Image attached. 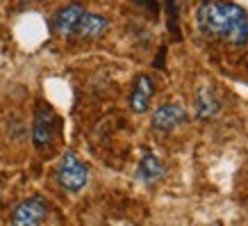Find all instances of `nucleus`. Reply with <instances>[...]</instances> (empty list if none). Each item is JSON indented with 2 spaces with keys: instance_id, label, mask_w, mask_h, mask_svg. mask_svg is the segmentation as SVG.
Returning <instances> with one entry per match:
<instances>
[{
  "instance_id": "1",
  "label": "nucleus",
  "mask_w": 248,
  "mask_h": 226,
  "mask_svg": "<svg viewBox=\"0 0 248 226\" xmlns=\"http://www.w3.org/2000/svg\"><path fill=\"white\" fill-rule=\"evenodd\" d=\"M196 28L210 39L244 46L248 41V12L230 0H203L196 7Z\"/></svg>"
},
{
  "instance_id": "2",
  "label": "nucleus",
  "mask_w": 248,
  "mask_h": 226,
  "mask_svg": "<svg viewBox=\"0 0 248 226\" xmlns=\"http://www.w3.org/2000/svg\"><path fill=\"white\" fill-rule=\"evenodd\" d=\"M57 133H60L57 114L53 112L50 105L39 103L37 110H34V119H32V142H34V149L41 151V153H48L53 149L55 139H57Z\"/></svg>"
},
{
  "instance_id": "3",
  "label": "nucleus",
  "mask_w": 248,
  "mask_h": 226,
  "mask_svg": "<svg viewBox=\"0 0 248 226\" xmlns=\"http://www.w3.org/2000/svg\"><path fill=\"white\" fill-rule=\"evenodd\" d=\"M57 183L62 190H66L71 194H78L80 190L87 188L89 183V169L76 153H64L57 165Z\"/></svg>"
},
{
  "instance_id": "4",
  "label": "nucleus",
  "mask_w": 248,
  "mask_h": 226,
  "mask_svg": "<svg viewBox=\"0 0 248 226\" xmlns=\"http://www.w3.org/2000/svg\"><path fill=\"white\" fill-rule=\"evenodd\" d=\"M46 215H48V204L41 196H30L14 206L9 222L12 226H41Z\"/></svg>"
},
{
  "instance_id": "5",
  "label": "nucleus",
  "mask_w": 248,
  "mask_h": 226,
  "mask_svg": "<svg viewBox=\"0 0 248 226\" xmlns=\"http://www.w3.org/2000/svg\"><path fill=\"white\" fill-rule=\"evenodd\" d=\"M187 117H189L187 110L180 103H164V105H159L153 112L151 123H153V128L159 130V133H171L178 126H182L187 121Z\"/></svg>"
},
{
  "instance_id": "6",
  "label": "nucleus",
  "mask_w": 248,
  "mask_h": 226,
  "mask_svg": "<svg viewBox=\"0 0 248 226\" xmlns=\"http://www.w3.org/2000/svg\"><path fill=\"white\" fill-rule=\"evenodd\" d=\"M84 14V7L78 5V2H71V5H64L62 9H57L53 16V32L60 35V37H71L76 35V28L80 18Z\"/></svg>"
},
{
  "instance_id": "7",
  "label": "nucleus",
  "mask_w": 248,
  "mask_h": 226,
  "mask_svg": "<svg viewBox=\"0 0 248 226\" xmlns=\"http://www.w3.org/2000/svg\"><path fill=\"white\" fill-rule=\"evenodd\" d=\"M155 94V85H153L151 75H137L135 80V87H132V94H130V110L137 114H143L148 112V107H151V98Z\"/></svg>"
},
{
  "instance_id": "8",
  "label": "nucleus",
  "mask_w": 248,
  "mask_h": 226,
  "mask_svg": "<svg viewBox=\"0 0 248 226\" xmlns=\"http://www.w3.org/2000/svg\"><path fill=\"white\" fill-rule=\"evenodd\" d=\"M107 28H109V18H107V16L96 14V12H84L80 23H78V28H76V35L80 39L91 41V39L103 37L107 32Z\"/></svg>"
},
{
  "instance_id": "9",
  "label": "nucleus",
  "mask_w": 248,
  "mask_h": 226,
  "mask_svg": "<svg viewBox=\"0 0 248 226\" xmlns=\"http://www.w3.org/2000/svg\"><path fill=\"white\" fill-rule=\"evenodd\" d=\"M164 165H162V160L155 156V153H146L141 160H139V165H137V178L146 185H153V183H157L164 178Z\"/></svg>"
},
{
  "instance_id": "10",
  "label": "nucleus",
  "mask_w": 248,
  "mask_h": 226,
  "mask_svg": "<svg viewBox=\"0 0 248 226\" xmlns=\"http://www.w3.org/2000/svg\"><path fill=\"white\" fill-rule=\"evenodd\" d=\"M221 112V101L210 87H201L196 94V117L201 121H210Z\"/></svg>"
},
{
  "instance_id": "11",
  "label": "nucleus",
  "mask_w": 248,
  "mask_h": 226,
  "mask_svg": "<svg viewBox=\"0 0 248 226\" xmlns=\"http://www.w3.org/2000/svg\"><path fill=\"white\" fill-rule=\"evenodd\" d=\"M135 2L146 9H151V12H157V2H155V0H135Z\"/></svg>"
}]
</instances>
